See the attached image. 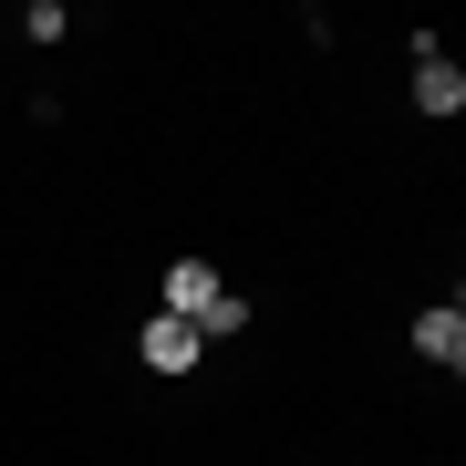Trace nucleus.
I'll return each mask as SVG.
<instances>
[{"mask_svg":"<svg viewBox=\"0 0 466 466\" xmlns=\"http://www.w3.org/2000/svg\"><path fill=\"white\" fill-rule=\"evenodd\" d=\"M135 363H146V373H198L208 342H198V321H167V311H156L146 332H135Z\"/></svg>","mask_w":466,"mask_h":466,"instance_id":"1","label":"nucleus"},{"mask_svg":"<svg viewBox=\"0 0 466 466\" xmlns=\"http://www.w3.org/2000/svg\"><path fill=\"white\" fill-rule=\"evenodd\" d=\"M415 115H435V125L466 115V73L446 63V52H425V63H415Z\"/></svg>","mask_w":466,"mask_h":466,"instance_id":"2","label":"nucleus"},{"mask_svg":"<svg viewBox=\"0 0 466 466\" xmlns=\"http://www.w3.org/2000/svg\"><path fill=\"white\" fill-rule=\"evenodd\" d=\"M218 290H228V280H218L208 259H177V269H167V300H156V311H167V321H198Z\"/></svg>","mask_w":466,"mask_h":466,"instance_id":"3","label":"nucleus"},{"mask_svg":"<svg viewBox=\"0 0 466 466\" xmlns=\"http://www.w3.org/2000/svg\"><path fill=\"white\" fill-rule=\"evenodd\" d=\"M415 352H425V363H466V311H456V300H435V311H415Z\"/></svg>","mask_w":466,"mask_h":466,"instance_id":"4","label":"nucleus"},{"mask_svg":"<svg viewBox=\"0 0 466 466\" xmlns=\"http://www.w3.org/2000/svg\"><path fill=\"white\" fill-rule=\"evenodd\" d=\"M238 332H249V300H238V290H218L208 311H198V342H238Z\"/></svg>","mask_w":466,"mask_h":466,"instance_id":"5","label":"nucleus"},{"mask_svg":"<svg viewBox=\"0 0 466 466\" xmlns=\"http://www.w3.org/2000/svg\"><path fill=\"white\" fill-rule=\"evenodd\" d=\"M21 32H32V42H63L73 11H63V0H32V11H21Z\"/></svg>","mask_w":466,"mask_h":466,"instance_id":"6","label":"nucleus"}]
</instances>
